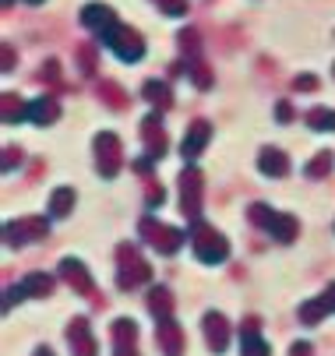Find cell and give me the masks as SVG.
I'll return each instance as SVG.
<instances>
[{
    "label": "cell",
    "mask_w": 335,
    "mask_h": 356,
    "mask_svg": "<svg viewBox=\"0 0 335 356\" xmlns=\"http://www.w3.org/2000/svg\"><path fill=\"white\" fill-rule=\"evenodd\" d=\"M180 46H183V54L198 57V32H195V29H183V32H180Z\"/></svg>",
    "instance_id": "26"
},
{
    "label": "cell",
    "mask_w": 335,
    "mask_h": 356,
    "mask_svg": "<svg viewBox=\"0 0 335 356\" xmlns=\"http://www.w3.org/2000/svg\"><path fill=\"white\" fill-rule=\"evenodd\" d=\"M275 113H279V120H290V117H293L290 103H279V110H275Z\"/></svg>",
    "instance_id": "31"
},
{
    "label": "cell",
    "mask_w": 335,
    "mask_h": 356,
    "mask_svg": "<svg viewBox=\"0 0 335 356\" xmlns=\"http://www.w3.org/2000/svg\"><path fill=\"white\" fill-rule=\"evenodd\" d=\"M4 236H8V243H25V240H35V236H46V222L42 219H22L18 226L11 222L8 229H4Z\"/></svg>",
    "instance_id": "9"
},
{
    "label": "cell",
    "mask_w": 335,
    "mask_h": 356,
    "mask_svg": "<svg viewBox=\"0 0 335 356\" xmlns=\"http://www.w3.org/2000/svg\"><path fill=\"white\" fill-rule=\"evenodd\" d=\"M60 272H64V279H67L78 293H92V279H88V272H85V265H81V261L64 258V261H60Z\"/></svg>",
    "instance_id": "14"
},
{
    "label": "cell",
    "mask_w": 335,
    "mask_h": 356,
    "mask_svg": "<svg viewBox=\"0 0 335 356\" xmlns=\"http://www.w3.org/2000/svg\"><path fill=\"white\" fill-rule=\"evenodd\" d=\"M15 64V54H11V46H4V67H11Z\"/></svg>",
    "instance_id": "32"
},
{
    "label": "cell",
    "mask_w": 335,
    "mask_h": 356,
    "mask_svg": "<svg viewBox=\"0 0 335 356\" xmlns=\"http://www.w3.org/2000/svg\"><path fill=\"white\" fill-rule=\"evenodd\" d=\"M145 99H152L159 110H170V106H173V92H170V85H163V81H149V85H145Z\"/></svg>",
    "instance_id": "22"
},
{
    "label": "cell",
    "mask_w": 335,
    "mask_h": 356,
    "mask_svg": "<svg viewBox=\"0 0 335 356\" xmlns=\"http://www.w3.org/2000/svg\"><path fill=\"white\" fill-rule=\"evenodd\" d=\"M35 356H54V353H50V349H39V353H35Z\"/></svg>",
    "instance_id": "34"
},
{
    "label": "cell",
    "mask_w": 335,
    "mask_h": 356,
    "mask_svg": "<svg viewBox=\"0 0 335 356\" xmlns=\"http://www.w3.org/2000/svg\"><path fill=\"white\" fill-rule=\"evenodd\" d=\"M261 173L286 177V173H290V159H286L279 148H261Z\"/></svg>",
    "instance_id": "16"
},
{
    "label": "cell",
    "mask_w": 335,
    "mask_h": 356,
    "mask_svg": "<svg viewBox=\"0 0 335 356\" xmlns=\"http://www.w3.org/2000/svg\"><path fill=\"white\" fill-rule=\"evenodd\" d=\"M205 141H209V124L195 120L190 131H187V138H183V159H198V152L205 148Z\"/></svg>",
    "instance_id": "12"
},
{
    "label": "cell",
    "mask_w": 335,
    "mask_h": 356,
    "mask_svg": "<svg viewBox=\"0 0 335 356\" xmlns=\"http://www.w3.org/2000/svg\"><path fill=\"white\" fill-rule=\"evenodd\" d=\"M95 156H99V170L106 173V177H113L117 170H120V141L106 131V134H99L95 138Z\"/></svg>",
    "instance_id": "4"
},
{
    "label": "cell",
    "mask_w": 335,
    "mask_h": 356,
    "mask_svg": "<svg viewBox=\"0 0 335 356\" xmlns=\"http://www.w3.org/2000/svg\"><path fill=\"white\" fill-rule=\"evenodd\" d=\"M180 187H183V212L195 219L198 216V197H202V173L198 170H183L180 173Z\"/></svg>",
    "instance_id": "6"
},
{
    "label": "cell",
    "mask_w": 335,
    "mask_h": 356,
    "mask_svg": "<svg viewBox=\"0 0 335 356\" xmlns=\"http://www.w3.org/2000/svg\"><path fill=\"white\" fill-rule=\"evenodd\" d=\"M99 95L110 103V110H124V106H127V95H124L113 81H103V85H99Z\"/></svg>",
    "instance_id": "23"
},
{
    "label": "cell",
    "mask_w": 335,
    "mask_h": 356,
    "mask_svg": "<svg viewBox=\"0 0 335 356\" xmlns=\"http://www.w3.org/2000/svg\"><path fill=\"white\" fill-rule=\"evenodd\" d=\"M297 88H304V92H311V88H318V81H314V74H304V78H297Z\"/></svg>",
    "instance_id": "30"
},
{
    "label": "cell",
    "mask_w": 335,
    "mask_h": 356,
    "mask_svg": "<svg viewBox=\"0 0 335 356\" xmlns=\"http://www.w3.org/2000/svg\"><path fill=\"white\" fill-rule=\"evenodd\" d=\"M156 342H159V349H163L166 356H180V353H183V332H180L173 321H163V325H159Z\"/></svg>",
    "instance_id": "10"
},
{
    "label": "cell",
    "mask_w": 335,
    "mask_h": 356,
    "mask_svg": "<svg viewBox=\"0 0 335 356\" xmlns=\"http://www.w3.org/2000/svg\"><path fill=\"white\" fill-rule=\"evenodd\" d=\"M332 170V152H321V156H314V163L307 166V177H321Z\"/></svg>",
    "instance_id": "25"
},
{
    "label": "cell",
    "mask_w": 335,
    "mask_h": 356,
    "mask_svg": "<svg viewBox=\"0 0 335 356\" xmlns=\"http://www.w3.org/2000/svg\"><path fill=\"white\" fill-rule=\"evenodd\" d=\"M71 201H74V191H67V187H60L57 194H54V201H50V212L60 219L67 209H71Z\"/></svg>",
    "instance_id": "24"
},
{
    "label": "cell",
    "mask_w": 335,
    "mask_h": 356,
    "mask_svg": "<svg viewBox=\"0 0 335 356\" xmlns=\"http://www.w3.org/2000/svg\"><path fill=\"white\" fill-rule=\"evenodd\" d=\"M166 15H187V0H156Z\"/></svg>",
    "instance_id": "29"
},
{
    "label": "cell",
    "mask_w": 335,
    "mask_h": 356,
    "mask_svg": "<svg viewBox=\"0 0 335 356\" xmlns=\"http://www.w3.org/2000/svg\"><path fill=\"white\" fill-rule=\"evenodd\" d=\"M78 60H81V71L92 74V64H95V49L92 46H78Z\"/></svg>",
    "instance_id": "28"
},
{
    "label": "cell",
    "mask_w": 335,
    "mask_h": 356,
    "mask_svg": "<svg viewBox=\"0 0 335 356\" xmlns=\"http://www.w3.org/2000/svg\"><path fill=\"white\" fill-rule=\"evenodd\" d=\"M254 328H258V321L251 318V321H247V332H240V335H244V356H268V346L261 342V335H258Z\"/></svg>",
    "instance_id": "19"
},
{
    "label": "cell",
    "mask_w": 335,
    "mask_h": 356,
    "mask_svg": "<svg viewBox=\"0 0 335 356\" xmlns=\"http://www.w3.org/2000/svg\"><path fill=\"white\" fill-rule=\"evenodd\" d=\"M307 124H311V127H335V113H332V110H314V113L307 117Z\"/></svg>",
    "instance_id": "27"
},
{
    "label": "cell",
    "mask_w": 335,
    "mask_h": 356,
    "mask_svg": "<svg viewBox=\"0 0 335 356\" xmlns=\"http://www.w3.org/2000/svg\"><path fill=\"white\" fill-rule=\"evenodd\" d=\"M149 275H152V268L138 258V250L120 247V286H124V289H134L138 282H145Z\"/></svg>",
    "instance_id": "3"
},
{
    "label": "cell",
    "mask_w": 335,
    "mask_h": 356,
    "mask_svg": "<svg viewBox=\"0 0 335 356\" xmlns=\"http://www.w3.org/2000/svg\"><path fill=\"white\" fill-rule=\"evenodd\" d=\"M28 4H42V0H28Z\"/></svg>",
    "instance_id": "35"
},
{
    "label": "cell",
    "mask_w": 335,
    "mask_h": 356,
    "mask_svg": "<svg viewBox=\"0 0 335 356\" xmlns=\"http://www.w3.org/2000/svg\"><path fill=\"white\" fill-rule=\"evenodd\" d=\"M134 339H138V325H134V321H127V318L113 321V346H117V349H131Z\"/></svg>",
    "instance_id": "18"
},
{
    "label": "cell",
    "mask_w": 335,
    "mask_h": 356,
    "mask_svg": "<svg viewBox=\"0 0 335 356\" xmlns=\"http://www.w3.org/2000/svg\"><path fill=\"white\" fill-rule=\"evenodd\" d=\"M117 356H134V353L131 349H117Z\"/></svg>",
    "instance_id": "33"
},
{
    "label": "cell",
    "mask_w": 335,
    "mask_h": 356,
    "mask_svg": "<svg viewBox=\"0 0 335 356\" xmlns=\"http://www.w3.org/2000/svg\"><path fill=\"white\" fill-rule=\"evenodd\" d=\"M81 22L92 29V32H99V35H106L113 25H117V15L106 8V4H88L85 11H81Z\"/></svg>",
    "instance_id": "8"
},
{
    "label": "cell",
    "mask_w": 335,
    "mask_h": 356,
    "mask_svg": "<svg viewBox=\"0 0 335 356\" xmlns=\"http://www.w3.org/2000/svg\"><path fill=\"white\" fill-rule=\"evenodd\" d=\"M57 117H60V110H57L54 99H35L28 106V120H35V124H54Z\"/></svg>",
    "instance_id": "17"
},
{
    "label": "cell",
    "mask_w": 335,
    "mask_h": 356,
    "mask_svg": "<svg viewBox=\"0 0 335 356\" xmlns=\"http://www.w3.org/2000/svg\"><path fill=\"white\" fill-rule=\"evenodd\" d=\"M141 233H145L163 254H173L180 243H183V233L180 229H170V226H156L152 219H145V222H141Z\"/></svg>",
    "instance_id": "5"
},
{
    "label": "cell",
    "mask_w": 335,
    "mask_h": 356,
    "mask_svg": "<svg viewBox=\"0 0 335 356\" xmlns=\"http://www.w3.org/2000/svg\"><path fill=\"white\" fill-rule=\"evenodd\" d=\"M50 289H54V279H50V275H28L15 293H8V303H15V300H22V296H28V293H32V296H46Z\"/></svg>",
    "instance_id": "11"
},
{
    "label": "cell",
    "mask_w": 335,
    "mask_h": 356,
    "mask_svg": "<svg viewBox=\"0 0 335 356\" xmlns=\"http://www.w3.org/2000/svg\"><path fill=\"white\" fill-rule=\"evenodd\" d=\"M103 42L113 49L120 60H141V54H145V42H141V35H138L134 29H127V25H113V29L103 35Z\"/></svg>",
    "instance_id": "2"
},
{
    "label": "cell",
    "mask_w": 335,
    "mask_h": 356,
    "mask_svg": "<svg viewBox=\"0 0 335 356\" xmlns=\"http://www.w3.org/2000/svg\"><path fill=\"white\" fill-rule=\"evenodd\" d=\"M149 307H152V314L156 318H170L173 314V296H170V289H152L149 293Z\"/></svg>",
    "instance_id": "21"
},
{
    "label": "cell",
    "mask_w": 335,
    "mask_h": 356,
    "mask_svg": "<svg viewBox=\"0 0 335 356\" xmlns=\"http://www.w3.org/2000/svg\"><path fill=\"white\" fill-rule=\"evenodd\" d=\"M190 243H195V254L205 261V265H215V261H226V254H229V247H226V236L222 233H215L209 222H202V219H195V229H190Z\"/></svg>",
    "instance_id": "1"
},
{
    "label": "cell",
    "mask_w": 335,
    "mask_h": 356,
    "mask_svg": "<svg viewBox=\"0 0 335 356\" xmlns=\"http://www.w3.org/2000/svg\"><path fill=\"white\" fill-rule=\"evenodd\" d=\"M67 342H71V353H74V356H95V339L88 335V321H85V318H74V321H71Z\"/></svg>",
    "instance_id": "7"
},
{
    "label": "cell",
    "mask_w": 335,
    "mask_h": 356,
    "mask_svg": "<svg viewBox=\"0 0 335 356\" xmlns=\"http://www.w3.org/2000/svg\"><path fill=\"white\" fill-rule=\"evenodd\" d=\"M268 229H272V236H275V240L290 243V240L297 236V219H293V216H275V219L268 222Z\"/></svg>",
    "instance_id": "20"
},
{
    "label": "cell",
    "mask_w": 335,
    "mask_h": 356,
    "mask_svg": "<svg viewBox=\"0 0 335 356\" xmlns=\"http://www.w3.org/2000/svg\"><path fill=\"white\" fill-rule=\"evenodd\" d=\"M226 332H229V325H226L222 314H205V335H209V346H212L215 353L226 349V339H229Z\"/></svg>",
    "instance_id": "13"
},
{
    "label": "cell",
    "mask_w": 335,
    "mask_h": 356,
    "mask_svg": "<svg viewBox=\"0 0 335 356\" xmlns=\"http://www.w3.org/2000/svg\"><path fill=\"white\" fill-rule=\"evenodd\" d=\"M141 131H145V145H149V159L163 156V152H166V134H163L159 120H156V117H149L145 124H141Z\"/></svg>",
    "instance_id": "15"
}]
</instances>
